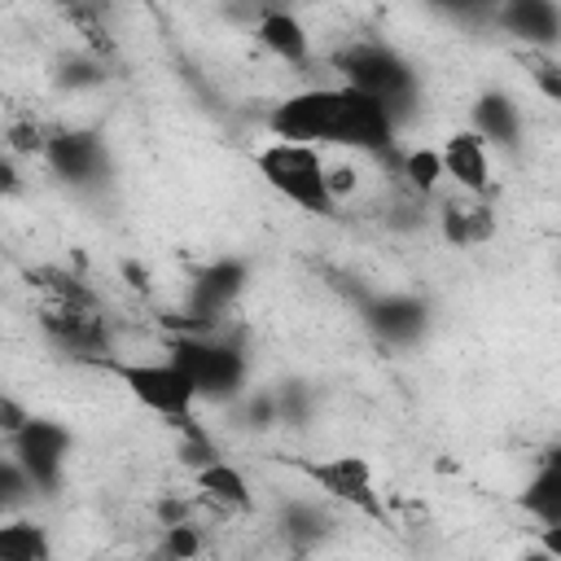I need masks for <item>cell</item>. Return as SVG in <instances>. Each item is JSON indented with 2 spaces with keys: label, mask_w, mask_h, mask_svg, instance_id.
<instances>
[{
  "label": "cell",
  "mask_w": 561,
  "mask_h": 561,
  "mask_svg": "<svg viewBox=\"0 0 561 561\" xmlns=\"http://www.w3.org/2000/svg\"><path fill=\"white\" fill-rule=\"evenodd\" d=\"M92 368H101V373H110V377H118L123 381V390L140 403V408H149L153 416H162L167 425H180V434H193V430H202L197 425V390H193V381L162 355V359H114V355H96V359H88Z\"/></svg>",
  "instance_id": "2"
},
{
  "label": "cell",
  "mask_w": 561,
  "mask_h": 561,
  "mask_svg": "<svg viewBox=\"0 0 561 561\" xmlns=\"http://www.w3.org/2000/svg\"><path fill=\"white\" fill-rule=\"evenodd\" d=\"M26 495H35V486L26 482V473L13 465V456H0V513L22 504Z\"/></svg>",
  "instance_id": "23"
},
{
  "label": "cell",
  "mask_w": 561,
  "mask_h": 561,
  "mask_svg": "<svg viewBox=\"0 0 561 561\" xmlns=\"http://www.w3.org/2000/svg\"><path fill=\"white\" fill-rule=\"evenodd\" d=\"M430 302L416 294H377L364 302V324L386 342V346H416L430 333Z\"/></svg>",
  "instance_id": "9"
},
{
  "label": "cell",
  "mask_w": 561,
  "mask_h": 561,
  "mask_svg": "<svg viewBox=\"0 0 561 561\" xmlns=\"http://www.w3.org/2000/svg\"><path fill=\"white\" fill-rule=\"evenodd\" d=\"M101 79H105V66H101V57H88V53L70 57V61L57 70V83H61V88H96Z\"/></svg>",
  "instance_id": "22"
},
{
  "label": "cell",
  "mask_w": 561,
  "mask_h": 561,
  "mask_svg": "<svg viewBox=\"0 0 561 561\" xmlns=\"http://www.w3.org/2000/svg\"><path fill=\"white\" fill-rule=\"evenodd\" d=\"M324 162L329 158L320 149L289 145V140H267L254 153V171L263 175V184L307 215H333L337 210V202L329 197V184H324Z\"/></svg>",
  "instance_id": "3"
},
{
  "label": "cell",
  "mask_w": 561,
  "mask_h": 561,
  "mask_svg": "<svg viewBox=\"0 0 561 561\" xmlns=\"http://www.w3.org/2000/svg\"><path fill=\"white\" fill-rule=\"evenodd\" d=\"M324 500L333 504H346L373 522H386V508H381V491L373 482V465L364 456H351V451H337V456H320V460H289Z\"/></svg>",
  "instance_id": "6"
},
{
  "label": "cell",
  "mask_w": 561,
  "mask_h": 561,
  "mask_svg": "<svg viewBox=\"0 0 561 561\" xmlns=\"http://www.w3.org/2000/svg\"><path fill=\"white\" fill-rule=\"evenodd\" d=\"M482 145H517L522 131V110L508 92H482L473 101V127H469Z\"/></svg>",
  "instance_id": "15"
},
{
  "label": "cell",
  "mask_w": 561,
  "mask_h": 561,
  "mask_svg": "<svg viewBox=\"0 0 561 561\" xmlns=\"http://www.w3.org/2000/svg\"><path fill=\"white\" fill-rule=\"evenodd\" d=\"M399 175H403V184H408L416 197H430V193L443 184V162H438V149H430V145L408 149V153L399 158Z\"/></svg>",
  "instance_id": "20"
},
{
  "label": "cell",
  "mask_w": 561,
  "mask_h": 561,
  "mask_svg": "<svg viewBox=\"0 0 561 561\" xmlns=\"http://www.w3.org/2000/svg\"><path fill=\"white\" fill-rule=\"evenodd\" d=\"M438 162H443V175L465 193V197H482L491 188V153L486 145L465 127V131H451L438 149Z\"/></svg>",
  "instance_id": "11"
},
{
  "label": "cell",
  "mask_w": 561,
  "mask_h": 561,
  "mask_svg": "<svg viewBox=\"0 0 561 561\" xmlns=\"http://www.w3.org/2000/svg\"><path fill=\"white\" fill-rule=\"evenodd\" d=\"M0 561H53V535L35 517H0Z\"/></svg>",
  "instance_id": "18"
},
{
  "label": "cell",
  "mask_w": 561,
  "mask_h": 561,
  "mask_svg": "<svg viewBox=\"0 0 561 561\" xmlns=\"http://www.w3.org/2000/svg\"><path fill=\"white\" fill-rule=\"evenodd\" d=\"M70 447H75V434H70L61 421H48V416H31V421L9 438L13 465L26 473V482H31L39 495H53V491L61 486Z\"/></svg>",
  "instance_id": "7"
},
{
  "label": "cell",
  "mask_w": 561,
  "mask_h": 561,
  "mask_svg": "<svg viewBox=\"0 0 561 561\" xmlns=\"http://www.w3.org/2000/svg\"><path fill=\"white\" fill-rule=\"evenodd\" d=\"M245 412H250V425H254V430H267L272 421H280L272 390H267V394H250V399H245Z\"/></svg>",
  "instance_id": "26"
},
{
  "label": "cell",
  "mask_w": 561,
  "mask_h": 561,
  "mask_svg": "<svg viewBox=\"0 0 561 561\" xmlns=\"http://www.w3.org/2000/svg\"><path fill=\"white\" fill-rule=\"evenodd\" d=\"M193 486H197L210 504H219V508H250V504H254L245 473H241L232 460H224V456L210 460L206 469H197V473H193Z\"/></svg>",
  "instance_id": "17"
},
{
  "label": "cell",
  "mask_w": 561,
  "mask_h": 561,
  "mask_svg": "<svg viewBox=\"0 0 561 561\" xmlns=\"http://www.w3.org/2000/svg\"><path fill=\"white\" fill-rule=\"evenodd\" d=\"M438 228L451 245H482L491 232H495V215L482 197H447L438 206Z\"/></svg>",
  "instance_id": "14"
},
{
  "label": "cell",
  "mask_w": 561,
  "mask_h": 561,
  "mask_svg": "<svg viewBox=\"0 0 561 561\" xmlns=\"http://www.w3.org/2000/svg\"><path fill=\"white\" fill-rule=\"evenodd\" d=\"M280 530L298 543V548H311V543H320L329 530H333V517L316 504V500H307V504H285V517H280Z\"/></svg>",
  "instance_id": "19"
},
{
  "label": "cell",
  "mask_w": 561,
  "mask_h": 561,
  "mask_svg": "<svg viewBox=\"0 0 561 561\" xmlns=\"http://www.w3.org/2000/svg\"><path fill=\"white\" fill-rule=\"evenodd\" d=\"M44 162H48L61 180L88 184V180H101V171H105V145H101L96 131H79V127H70V131H48V140H44Z\"/></svg>",
  "instance_id": "10"
},
{
  "label": "cell",
  "mask_w": 561,
  "mask_h": 561,
  "mask_svg": "<svg viewBox=\"0 0 561 561\" xmlns=\"http://www.w3.org/2000/svg\"><path fill=\"white\" fill-rule=\"evenodd\" d=\"M342 118H346V88L324 83V88L289 92L267 114V127L276 140H289V145H311V149L337 145L342 149Z\"/></svg>",
  "instance_id": "5"
},
{
  "label": "cell",
  "mask_w": 561,
  "mask_h": 561,
  "mask_svg": "<svg viewBox=\"0 0 561 561\" xmlns=\"http://www.w3.org/2000/svg\"><path fill=\"white\" fill-rule=\"evenodd\" d=\"M522 508H526L543 530H561V460H557V456H548V460L535 469V478H530L526 491H522Z\"/></svg>",
  "instance_id": "16"
},
{
  "label": "cell",
  "mask_w": 561,
  "mask_h": 561,
  "mask_svg": "<svg viewBox=\"0 0 561 561\" xmlns=\"http://www.w3.org/2000/svg\"><path fill=\"white\" fill-rule=\"evenodd\" d=\"M337 70H342V83L355 88V92H368L373 101H381L394 123L416 105V70L390 48V44H377V39H355L337 53Z\"/></svg>",
  "instance_id": "4"
},
{
  "label": "cell",
  "mask_w": 561,
  "mask_h": 561,
  "mask_svg": "<svg viewBox=\"0 0 561 561\" xmlns=\"http://www.w3.org/2000/svg\"><path fill=\"white\" fill-rule=\"evenodd\" d=\"M167 359L193 381L197 390V403L210 399V403H228L245 390V377H250V355H245V337L228 324H215V329H202V333H167Z\"/></svg>",
  "instance_id": "1"
},
{
  "label": "cell",
  "mask_w": 561,
  "mask_h": 561,
  "mask_svg": "<svg viewBox=\"0 0 561 561\" xmlns=\"http://www.w3.org/2000/svg\"><path fill=\"white\" fill-rule=\"evenodd\" d=\"M202 548H206V535L193 522H175V526H162L158 561H197Z\"/></svg>",
  "instance_id": "21"
},
{
  "label": "cell",
  "mask_w": 561,
  "mask_h": 561,
  "mask_svg": "<svg viewBox=\"0 0 561 561\" xmlns=\"http://www.w3.org/2000/svg\"><path fill=\"white\" fill-rule=\"evenodd\" d=\"M26 421H31V412H26L13 394H4V390H0V434H4V438H13Z\"/></svg>",
  "instance_id": "25"
},
{
  "label": "cell",
  "mask_w": 561,
  "mask_h": 561,
  "mask_svg": "<svg viewBox=\"0 0 561 561\" xmlns=\"http://www.w3.org/2000/svg\"><path fill=\"white\" fill-rule=\"evenodd\" d=\"M254 35H259V44H263L276 61H285V66H307V61H311V35H307L302 18L289 13V9H263Z\"/></svg>",
  "instance_id": "13"
},
{
  "label": "cell",
  "mask_w": 561,
  "mask_h": 561,
  "mask_svg": "<svg viewBox=\"0 0 561 561\" xmlns=\"http://www.w3.org/2000/svg\"><path fill=\"white\" fill-rule=\"evenodd\" d=\"M517 561H561V557H552L543 543H526V548L517 552Z\"/></svg>",
  "instance_id": "29"
},
{
  "label": "cell",
  "mask_w": 561,
  "mask_h": 561,
  "mask_svg": "<svg viewBox=\"0 0 561 561\" xmlns=\"http://www.w3.org/2000/svg\"><path fill=\"white\" fill-rule=\"evenodd\" d=\"M491 22H500L513 39H526L539 53H552L561 39V9L552 0H508L491 13Z\"/></svg>",
  "instance_id": "12"
},
{
  "label": "cell",
  "mask_w": 561,
  "mask_h": 561,
  "mask_svg": "<svg viewBox=\"0 0 561 561\" xmlns=\"http://www.w3.org/2000/svg\"><path fill=\"white\" fill-rule=\"evenodd\" d=\"M245 280H250V263H241L232 254L206 263L188 285V307H184L180 333H202V329L224 324V311L245 294Z\"/></svg>",
  "instance_id": "8"
},
{
  "label": "cell",
  "mask_w": 561,
  "mask_h": 561,
  "mask_svg": "<svg viewBox=\"0 0 561 561\" xmlns=\"http://www.w3.org/2000/svg\"><path fill=\"white\" fill-rule=\"evenodd\" d=\"M535 79H539V88H543V96H548V101H557V96H561V70H557V61H552V57H539V61H535Z\"/></svg>",
  "instance_id": "27"
},
{
  "label": "cell",
  "mask_w": 561,
  "mask_h": 561,
  "mask_svg": "<svg viewBox=\"0 0 561 561\" xmlns=\"http://www.w3.org/2000/svg\"><path fill=\"white\" fill-rule=\"evenodd\" d=\"M44 140H48V131L39 123H13L9 127V149L13 153H44Z\"/></svg>",
  "instance_id": "24"
},
{
  "label": "cell",
  "mask_w": 561,
  "mask_h": 561,
  "mask_svg": "<svg viewBox=\"0 0 561 561\" xmlns=\"http://www.w3.org/2000/svg\"><path fill=\"white\" fill-rule=\"evenodd\" d=\"M13 193H22V175L9 158H0V197H13Z\"/></svg>",
  "instance_id": "28"
}]
</instances>
